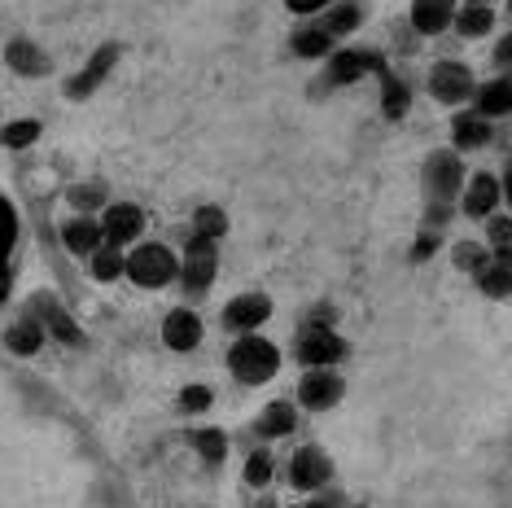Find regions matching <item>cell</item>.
<instances>
[{
    "mask_svg": "<svg viewBox=\"0 0 512 508\" xmlns=\"http://www.w3.org/2000/svg\"><path fill=\"white\" fill-rule=\"evenodd\" d=\"M101 202H106V184H79V189H71V206L79 215H92Z\"/></svg>",
    "mask_w": 512,
    "mask_h": 508,
    "instance_id": "8d00e7d4",
    "label": "cell"
},
{
    "mask_svg": "<svg viewBox=\"0 0 512 508\" xmlns=\"http://www.w3.org/2000/svg\"><path fill=\"white\" fill-rule=\"evenodd\" d=\"M101 228H106V241L119 250H132L136 241L145 237V211L136 202H110L101 211Z\"/></svg>",
    "mask_w": 512,
    "mask_h": 508,
    "instance_id": "5bb4252c",
    "label": "cell"
},
{
    "mask_svg": "<svg viewBox=\"0 0 512 508\" xmlns=\"http://www.w3.org/2000/svg\"><path fill=\"white\" fill-rule=\"evenodd\" d=\"M495 27H499L495 5H460L456 22H451V31H456L460 40H486Z\"/></svg>",
    "mask_w": 512,
    "mask_h": 508,
    "instance_id": "4316f807",
    "label": "cell"
},
{
    "mask_svg": "<svg viewBox=\"0 0 512 508\" xmlns=\"http://www.w3.org/2000/svg\"><path fill=\"white\" fill-rule=\"evenodd\" d=\"M5 62H9V71H14V75H22V79H40V75H49V71H53L49 53H44L40 44H31L27 36L9 40V49H5Z\"/></svg>",
    "mask_w": 512,
    "mask_h": 508,
    "instance_id": "7402d4cb",
    "label": "cell"
},
{
    "mask_svg": "<svg viewBox=\"0 0 512 508\" xmlns=\"http://www.w3.org/2000/svg\"><path fill=\"white\" fill-rule=\"evenodd\" d=\"M442 241H447V233H438V228H421L412 241V250H407V259L412 263H425V259H434V254L442 250Z\"/></svg>",
    "mask_w": 512,
    "mask_h": 508,
    "instance_id": "d590c367",
    "label": "cell"
},
{
    "mask_svg": "<svg viewBox=\"0 0 512 508\" xmlns=\"http://www.w3.org/2000/svg\"><path fill=\"white\" fill-rule=\"evenodd\" d=\"M460 5H499V0H460Z\"/></svg>",
    "mask_w": 512,
    "mask_h": 508,
    "instance_id": "ee69618b",
    "label": "cell"
},
{
    "mask_svg": "<svg viewBox=\"0 0 512 508\" xmlns=\"http://www.w3.org/2000/svg\"><path fill=\"white\" fill-rule=\"evenodd\" d=\"M9 294H14V272H9V263L0 259V307L9 303Z\"/></svg>",
    "mask_w": 512,
    "mask_h": 508,
    "instance_id": "b9f144b4",
    "label": "cell"
},
{
    "mask_svg": "<svg viewBox=\"0 0 512 508\" xmlns=\"http://www.w3.org/2000/svg\"><path fill=\"white\" fill-rule=\"evenodd\" d=\"M119 57H123L119 44H101V49H92V53H88V62L79 66V71H75L71 79H66V97H71V101H88L92 92H97V88L114 75Z\"/></svg>",
    "mask_w": 512,
    "mask_h": 508,
    "instance_id": "8fae6325",
    "label": "cell"
},
{
    "mask_svg": "<svg viewBox=\"0 0 512 508\" xmlns=\"http://www.w3.org/2000/svg\"><path fill=\"white\" fill-rule=\"evenodd\" d=\"M425 88H429V97H434L438 106L460 110V106H469V101H473L477 75L469 71V62H456V57H438V62L429 66V75H425Z\"/></svg>",
    "mask_w": 512,
    "mask_h": 508,
    "instance_id": "52a82bcc",
    "label": "cell"
},
{
    "mask_svg": "<svg viewBox=\"0 0 512 508\" xmlns=\"http://www.w3.org/2000/svg\"><path fill=\"white\" fill-rule=\"evenodd\" d=\"M320 22L337 36V44H342L346 36H355V31L368 22V0H333V5L320 14Z\"/></svg>",
    "mask_w": 512,
    "mask_h": 508,
    "instance_id": "603a6c76",
    "label": "cell"
},
{
    "mask_svg": "<svg viewBox=\"0 0 512 508\" xmlns=\"http://www.w3.org/2000/svg\"><path fill=\"white\" fill-rule=\"evenodd\" d=\"M491 145H495V119H486V114L473 106H460L451 114V149L477 154V149H491Z\"/></svg>",
    "mask_w": 512,
    "mask_h": 508,
    "instance_id": "4fadbf2b",
    "label": "cell"
},
{
    "mask_svg": "<svg viewBox=\"0 0 512 508\" xmlns=\"http://www.w3.org/2000/svg\"><path fill=\"white\" fill-rule=\"evenodd\" d=\"M464 154L460 149H434V154L421 163V198H425V211H421V228H438L447 233L451 219L460 215V193H464Z\"/></svg>",
    "mask_w": 512,
    "mask_h": 508,
    "instance_id": "6da1fadb",
    "label": "cell"
},
{
    "mask_svg": "<svg viewBox=\"0 0 512 508\" xmlns=\"http://www.w3.org/2000/svg\"><path fill=\"white\" fill-rule=\"evenodd\" d=\"M508 158H512V149H508Z\"/></svg>",
    "mask_w": 512,
    "mask_h": 508,
    "instance_id": "c3c4849f",
    "label": "cell"
},
{
    "mask_svg": "<svg viewBox=\"0 0 512 508\" xmlns=\"http://www.w3.org/2000/svg\"><path fill=\"white\" fill-rule=\"evenodd\" d=\"M491 62H495V71H512V27H508L504 36L495 40V49H491Z\"/></svg>",
    "mask_w": 512,
    "mask_h": 508,
    "instance_id": "f35d334b",
    "label": "cell"
},
{
    "mask_svg": "<svg viewBox=\"0 0 512 508\" xmlns=\"http://www.w3.org/2000/svg\"><path fill=\"white\" fill-rule=\"evenodd\" d=\"M473 285L495 303L512 298V250H491V263L473 276Z\"/></svg>",
    "mask_w": 512,
    "mask_h": 508,
    "instance_id": "44dd1931",
    "label": "cell"
},
{
    "mask_svg": "<svg viewBox=\"0 0 512 508\" xmlns=\"http://www.w3.org/2000/svg\"><path fill=\"white\" fill-rule=\"evenodd\" d=\"M289 487L302 495H316L333 487V456L320 443H307L289 456Z\"/></svg>",
    "mask_w": 512,
    "mask_h": 508,
    "instance_id": "9c48e42d",
    "label": "cell"
},
{
    "mask_svg": "<svg viewBox=\"0 0 512 508\" xmlns=\"http://www.w3.org/2000/svg\"><path fill=\"white\" fill-rule=\"evenodd\" d=\"M250 434L259 438V443H276V438L298 434V403L294 399H272L259 417H254Z\"/></svg>",
    "mask_w": 512,
    "mask_h": 508,
    "instance_id": "ac0fdd59",
    "label": "cell"
},
{
    "mask_svg": "<svg viewBox=\"0 0 512 508\" xmlns=\"http://www.w3.org/2000/svg\"><path fill=\"white\" fill-rule=\"evenodd\" d=\"M499 184H504V211H512V158H504V171H499Z\"/></svg>",
    "mask_w": 512,
    "mask_h": 508,
    "instance_id": "7bdbcfd3",
    "label": "cell"
},
{
    "mask_svg": "<svg viewBox=\"0 0 512 508\" xmlns=\"http://www.w3.org/2000/svg\"><path fill=\"white\" fill-rule=\"evenodd\" d=\"M451 263H456V272L477 276L486 263H491V246H486L482 237H460L456 246H451Z\"/></svg>",
    "mask_w": 512,
    "mask_h": 508,
    "instance_id": "f546056e",
    "label": "cell"
},
{
    "mask_svg": "<svg viewBox=\"0 0 512 508\" xmlns=\"http://www.w3.org/2000/svg\"><path fill=\"white\" fill-rule=\"evenodd\" d=\"M294 355H298L302 368H337L346 355H351V346H346V338L333 325H324V320H307V325L298 329V338H294Z\"/></svg>",
    "mask_w": 512,
    "mask_h": 508,
    "instance_id": "8992f818",
    "label": "cell"
},
{
    "mask_svg": "<svg viewBox=\"0 0 512 508\" xmlns=\"http://www.w3.org/2000/svg\"><path fill=\"white\" fill-rule=\"evenodd\" d=\"M504 5H508V14H512V0H504Z\"/></svg>",
    "mask_w": 512,
    "mask_h": 508,
    "instance_id": "7dc6e473",
    "label": "cell"
},
{
    "mask_svg": "<svg viewBox=\"0 0 512 508\" xmlns=\"http://www.w3.org/2000/svg\"><path fill=\"white\" fill-rule=\"evenodd\" d=\"M298 508H346L342 500H337V495L333 491H316V495H311V500L307 504H298Z\"/></svg>",
    "mask_w": 512,
    "mask_h": 508,
    "instance_id": "60d3db41",
    "label": "cell"
},
{
    "mask_svg": "<svg viewBox=\"0 0 512 508\" xmlns=\"http://www.w3.org/2000/svg\"><path fill=\"white\" fill-rule=\"evenodd\" d=\"M473 110H482L486 119H508L512 114V71H495L491 79H477V92L469 101Z\"/></svg>",
    "mask_w": 512,
    "mask_h": 508,
    "instance_id": "d6986e66",
    "label": "cell"
},
{
    "mask_svg": "<svg viewBox=\"0 0 512 508\" xmlns=\"http://www.w3.org/2000/svg\"><path fill=\"white\" fill-rule=\"evenodd\" d=\"M267 320H272V298L263 290H246V294L228 298V307H224V329L232 338L237 333H259Z\"/></svg>",
    "mask_w": 512,
    "mask_h": 508,
    "instance_id": "7c38bea8",
    "label": "cell"
},
{
    "mask_svg": "<svg viewBox=\"0 0 512 508\" xmlns=\"http://www.w3.org/2000/svg\"><path fill=\"white\" fill-rule=\"evenodd\" d=\"M456 9H460V0H412V9H407V27H412L416 36L434 40V36H442V31H451Z\"/></svg>",
    "mask_w": 512,
    "mask_h": 508,
    "instance_id": "e0dca14e",
    "label": "cell"
},
{
    "mask_svg": "<svg viewBox=\"0 0 512 508\" xmlns=\"http://www.w3.org/2000/svg\"><path fill=\"white\" fill-rule=\"evenodd\" d=\"M329 5H333V0H285V9L294 18H320Z\"/></svg>",
    "mask_w": 512,
    "mask_h": 508,
    "instance_id": "74e56055",
    "label": "cell"
},
{
    "mask_svg": "<svg viewBox=\"0 0 512 508\" xmlns=\"http://www.w3.org/2000/svg\"><path fill=\"white\" fill-rule=\"evenodd\" d=\"M346 508H368V504H346Z\"/></svg>",
    "mask_w": 512,
    "mask_h": 508,
    "instance_id": "bcb514c9",
    "label": "cell"
},
{
    "mask_svg": "<svg viewBox=\"0 0 512 508\" xmlns=\"http://www.w3.org/2000/svg\"><path fill=\"white\" fill-rule=\"evenodd\" d=\"M127 281L141 285V290H162V285L180 281V254L162 241H136L127 250Z\"/></svg>",
    "mask_w": 512,
    "mask_h": 508,
    "instance_id": "277c9868",
    "label": "cell"
},
{
    "mask_svg": "<svg viewBox=\"0 0 512 508\" xmlns=\"http://www.w3.org/2000/svg\"><path fill=\"white\" fill-rule=\"evenodd\" d=\"M62 246L79 254V259H88L92 250L106 246V228H101V215H75L62 224Z\"/></svg>",
    "mask_w": 512,
    "mask_h": 508,
    "instance_id": "ffe728a7",
    "label": "cell"
},
{
    "mask_svg": "<svg viewBox=\"0 0 512 508\" xmlns=\"http://www.w3.org/2000/svg\"><path fill=\"white\" fill-rule=\"evenodd\" d=\"M346 399V377L337 368H302L294 403L302 412H333Z\"/></svg>",
    "mask_w": 512,
    "mask_h": 508,
    "instance_id": "ba28073f",
    "label": "cell"
},
{
    "mask_svg": "<svg viewBox=\"0 0 512 508\" xmlns=\"http://www.w3.org/2000/svg\"><path fill=\"white\" fill-rule=\"evenodd\" d=\"M9 241H14V211H9L5 198H0V259H5Z\"/></svg>",
    "mask_w": 512,
    "mask_h": 508,
    "instance_id": "ab89813d",
    "label": "cell"
},
{
    "mask_svg": "<svg viewBox=\"0 0 512 508\" xmlns=\"http://www.w3.org/2000/svg\"><path fill=\"white\" fill-rule=\"evenodd\" d=\"M36 316L44 320V329H49V333H53V338H57V342L75 346V351H79V346H84V342H88V338H84V329H79V325H75V320H71V316H66V311H62V307H57V303H53V298H49V294H36Z\"/></svg>",
    "mask_w": 512,
    "mask_h": 508,
    "instance_id": "d4e9b609",
    "label": "cell"
},
{
    "mask_svg": "<svg viewBox=\"0 0 512 508\" xmlns=\"http://www.w3.org/2000/svg\"><path fill=\"white\" fill-rule=\"evenodd\" d=\"M202 333H206V325H202V316H197L193 307H171L167 316H162V342H167L176 355L197 351Z\"/></svg>",
    "mask_w": 512,
    "mask_h": 508,
    "instance_id": "2e32d148",
    "label": "cell"
},
{
    "mask_svg": "<svg viewBox=\"0 0 512 508\" xmlns=\"http://www.w3.org/2000/svg\"><path fill=\"white\" fill-rule=\"evenodd\" d=\"M189 233H197V237H211V241L228 237V211H224V206H215V202H202V206L193 211Z\"/></svg>",
    "mask_w": 512,
    "mask_h": 508,
    "instance_id": "1f68e13d",
    "label": "cell"
},
{
    "mask_svg": "<svg viewBox=\"0 0 512 508\" xmlns=\"http://www.w3.org/2000/svg\"><path fill=\"white\" fill-rule=\"evenodd\" d=\"M44 342H49V329H44V320L36 316V311H31V316H22V320H14V325L5 329V346L14 355H22V360H27V355H40Z\"/></svg>",
    "mask_w": 512,
    "mask_h": 508,
    "instance_id": "cb8c5ba5",
    "label": "cell"
},
{
    "mask_svg": "<svg viewBox=\"0 0 512 508\" xmlns=\"http://www.w3.org/2000/svg\"><path fill=\"white\" fill-rule=\"evenodd\" d=\"M241 478L250 482L254 491H267L276 482V456H272V447H250V456H246V469H241Z\"/></svg>",
    "mask_w": 512,
    "mask_h": 508,
    "instance_id": "4dcf8cb0",
    "label": "cell"
},
{
    "mask_svg": "<svg viewBox=\"0 0 512 508\" xmlns=\"http://www.w3.org/2000/svg\"><path fill=\"white\" fill-rule=\"evenodd\" d=\"M40 132H44L40 119H14V123L0 127V145L5 149H31L40 141Z\"/></svg>",
    "mask_w": 512,
    "mask_h": 508,
    "instance_id": "836d02e7",
    "label": "cell"
},
{
    "mask_svg": "<svg viewBox=\"0 0 512 508\" xmlns=\"http://www.w3.org/2000/svg\"><path fill=\"white\" fill-rule=\"evenodd\" d=\"M495 211H504V184H499L495 171H469L460 193V215L473 219V224H486Z\"/></svg>",
    "mask_w": 512,
    "mask_h": 508,
    "instance_id": "30bf717a",
    "label": "cell"
},
{
    "mask_svg": "<svg viewBox=\"0 0 512 508\" xmlns=\"http://www.w3.org/2000/svg\"><path fill=\"white\" fill-rule=\"evenodd\" d=\"M224 364L241 386H267L276 377V368H281V346L272 338H263V333H237Z\"/></svg>",
    "mask_w": 512,
    "mask_h": 508,
    "instance_id": "3957f363",
    "label": "cell"
},
{
    "mask_svg": "<svg viewBox=\"0 0 512 508\" xmlns=\"http://www.w3.org/2000/svg\"><path fill=\"white\" fill-rule=\"evenodd\" d=\"M211 403H215V390L206 386V381H189V386H180V395H176V408L184 417H202V412H211Z\"/></svg>",
    "mask_w": 512,
    "mask_h": 508,
    "instance_id": "d6a6232c",
    "label": "cell"
},
{
    "mask_svg": "<svg viewBox=\"0 0 512 508\" xmlns=\"http://www.w3.org/2000/svg\"><path fill=\"white\" fill-rule=\"evenodd\" d=\"M259 508H276V500H263V504H259Z\"/></svg>",
    "mask_w": 512,
    "mask_h": 508,
    "instance_id": "f6af8a7d",
    "label": "cell"
},
{
    "mask_svg": "<svg viewBox=\"0 0 512 508\" xmlns=\"http://www.w3.org/2000/svg\"><path fill=\"white\" fill-rule=\"evenodd\" d=\"M193 447V456L202 460L206 469H219L228 460V430H219V425H197V430L184 434Z\"/></svg>",
    "mask_w": 512,
    "mask_h": 508,
    "instance_id": "484cf974",
    "label": "cell"
},
{
    "mask_svg": "<svg viewBox=\"0 0 512 508\" xmlns=\"http://www.w3.org/2000/svg\"><path fill=\"white\" fill-rule=\"evenodd\" d=\"M407 110H412V84H407L403 75L386 71L381 75V114H386L390 123L407 119Z\"/></svg>",
    "mask_w": 512,
    "mask_h": 508,
    "instance_id": "83f0119b",
    "label": "cell"
},
{
    "mask_svg": "<svg viewBox=\"0 0 512 508\" xmlns=\"http://www.w3.org/2000/svg\"><path fill=\"white\" fill-rule=\"evenodd\" d=\"M482 241L491 250H512V211H495L482 224Z\"/></svg>",
    "mask_w": 512,
    "mask_h": 508,
    "instance_id": "e575fe53",
    "label": "cell"
},
{
    "mask_svg": "<svg viewBox=\"0 0 512 508\" xmlns=\"http://www.w3.org/2000/svg\"><path fill=\"white\" fill-rule=\"evenodd\" d=\"M215 276H219V241L189 233V237H184V254H180L184 298H189V303L206 298V294H211V285H215Z\"/></svg>",
    "mask_w": 512,
    "mask_h": 508,
    "instance_id": "5b68a950",
    "label": "cell"
},
{
    "mask_svg": "<svg viewBox=\"0 0 512 508\" xmlns=\"http://www.w3.org/2000/svg\"><path fill=\"white\" fill-rule=\"evenodd\" d=\"M88 272H92V281H101V285H110V281H119V276L127 272V250L119 246H101V250H92L88 254Z\"/></svg>",
    "mask_w": 512,
    "mask_h": 508,
    "instance_id": "f1b7e54d",
    "label": "cell"
},
{
    "mask_svg": "<svg viewBox=\"0 0 512 508\" xmlns=\"http://www.w3.org/2000/svg\"><path fill=\"white\" fill-rule=\"evenodd\" d=\"M333 49H337V36L320 18H298V27L289 31V53H294L298 62H324Z\"/></svg>",
    "mask_w": 512,
    "mask_h": 508,
    "instance_id": "9a60e30c",
    "label": "cell"
},
{
    "mask_svg": "<svg viewBox=\"0 0 512 508\" xmlns=\"http://www.w3.org/2000/svg\"><path fill=\"white\" fill-rule=\"evenodd\" d=\"M390 71L386 53L381 49H355V44H337V49L324 57V71L316 79V92H337L351 88L359 79H381Z\"/></svg>",
    "mask_w": 512,
    "mask_h": 508,
    "instance_id": "7a4b0ae2",
    "label": "cell"
}]
</instances>
